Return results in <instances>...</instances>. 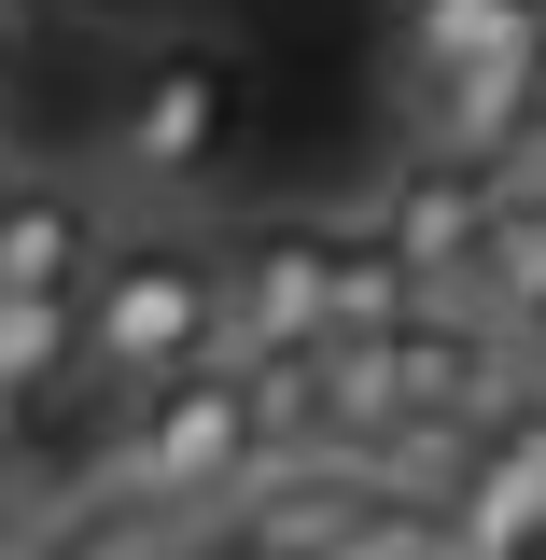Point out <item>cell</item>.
<instances>
[{"instance_id":"cell-2","label":"cell","mask_w":546,"mask_h":560,"mask_svg":"<svg viewBox=\"0 0 546 560\" xmlns=\"http://www.w3.org/2000/svg\"><path fill=\"white\" fill-rule=\"evenodd\" d=\"M267 477V420H253V378L239 364H197L169 393L127 407V448H113V490L127 504H224V490Z\"/></svg>"},{"instance_id":"cell-6","label":"cell","mask_w":546,"mask_h":560,"mask_svg":"<svg viewBox=\"0 0 546 560\" xmlns=\"http://www.w3.org/2000/svg\"><path fill=\"white\" fill-rule=\"evenodd\" d=\"M434 560H546V407H533V393L490 420L477 477L449 490V518H434Z\"/></svg>"},{"instance_id":"cell-11","label":"cell","mask_w":546,"mask_h":560,"mask_svg":"<svg viewBox=\"0 0 546 560\" xmlns=\"http://www.w3.org/2000/svg\"><path fill=\"white\" fill-rule=\"evenodd\" d=\"M504 168H546V57H533V140H519Z\"/></svg>"},{"instance_id":"cell-4","label":"cell","mask_w":546,"mask_h":560,"mask_svg":"<svg viewBox=\"0 0 546 560\" xmlns=\"http://www.w3.org/2000/svg\"><path fill=\"white\" fill-rule=\"evenodd\" d=\"M337 224H239L224 238V364H294L337 337Z\"/></svg>"},{"instance_id":"cell-9","label":"cell","mask_w":546,"mask_h":560,"mask_svg":"<svg viewBox=\"0 0 546 560\" xmlns=\"http://www.w3.org/2000/svg\"><path fill=\"white\" fill-rule=\"evenodd\" d=\"M477 308L504 323V337H519V323L546 308V183H533V168L504 183V224H490V267H477Z\"/></svg>"},{"instance_id":"cell-14","label":"cell","mask_w":546,"mask_h":560,"mask_svg":"<svg viewBox=\"0 0 546 560\" xmlns=\"http://www.w3.org/2000/svg\"><path fill=\"white\" fill-rule=\"evenodd\" d=\"M533 183H546V168H533Z\"/></svg>"},{"instance_id":"cell-3","label":"cell","mask_w":546,"mask_h":560,"mask_svg":"<svg viewBox=\"0 0 546 560\" xmlns=\"http://www.w3.org/2000/svg\"><path fill=\"white\" fill-rule=\"evenodd\" d=\"M224 140H239V70L197 57V43L140 57L127 84H113V113H98V154H113L127 183H154V197L210 183V168H224Z\"/></svg>"},{"instance_id":"cell-5","label":"cell","mask_w":546,"mask_h":560,"mask_svg":"<svg viewBox=\"0 0 546 560\" xmlns=\"http://www.w3.org/2000/svg\"><path fill=\"white\" fill-rule=\"evenodd\" d=\"M504 183L519 168H477V154H407L379 210H364V238L420 280V294H463L477 308V267H490V224H504Z\"/></svg>"},{"instance_id":"cell-8","label":"cell","mask_w":546,"mask_h":560,"mask_svg":"<svg viewBox=\"0 0 546 560\" xmlns=\"http://www.w3.org/2000/svg\"><path fill=\"white\" fill-rule=\"evenodd\" d=\"M393 43H407V98H434V84H463L490 57H533L546 0H393Z\"/></svg>"},{"instance_id":"cell-10","label":"cell","mask_w":546,"mask_h":560,"mask_svg":"<svg viewBox=\"0 0 546 560\" xmlns=\"http://www.w3.org/2000/svg\"><path fill=\"white\" fill-rule=\"evenodd\" d=\"M504 350H519V393H533V407H546V308H533V323H519V337H504Z\"/></svg>"},{"instance_id":"cell-13","label":"cell","mask_w":546,"mask_h":560,"mask_svg":"<svg viewBox=\"0 0 546 560\" xmlns=\"http://www.w3.org/2000/svg\"><path fill=\"white\" fill-rule=\"evenodd\" d=\"M0 210H14V168H0Z\"/></svg>"},{"instance_id":"cell-15","label":"cell","mask_w":546,"mask_h":560,"mask_svg":"<svg viewBox=\"0 0 546 560\" xmlns=\"http://www.w3.org/2000/svg\"><path fill=\"white\" fill-rule=\"evenodd\" d=\"M57 14H70V0H57Z\"/></svg>"},{"instance_id":"cell-12","label":"cell","mask_w":546,"mask_h":560,"mask_svg":"<svg viewBox=\"0 0 546 560\" xmlns=\"http://www.w3.org/2000/svg\"><path fill=\"white\" fill-rule=\"evenodd\" d=\"M0 84H14V28H0Z\"/></svg>"},{"instance_id":"cell-1","label":"cell","mask_w":546,"mask_h":560,"mask_svg":"<svg viewBox=\"0 0 546 560\" xmlns=\"http://www.w3.org/2000/svg\"><path fill=\"white\" fill-rule=\"evenodd\" d=\"M197 364H224V238H183V224L113 238L84 280V378L140 407Z\"/></svg>"},{"instance_id":"cell-7","label":"cell","mask_w":546,"mask_h":560,"mask_svg":"<svg viewBox=\"0 0 546 560\" xmlns=\"http://www.w3.org/2000/svg\"><path fill=\"white\" fill-rule=\"evenodd\" d=\"M113 253V224L84 183H14L0 210V308H84V280Z\"/></svg>"}]
</instances>
